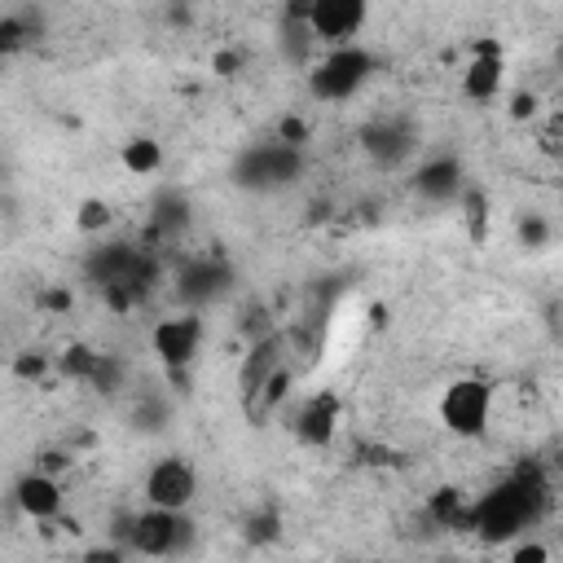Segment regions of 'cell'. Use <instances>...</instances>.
Instances as JSON below:
<instances>
[{"instance_id":"cell-1","label":"cell","mask_w":563,"mask_h":563,"mask_svg":"<svg viewBox=\"0 0 563 563\" xmlns=\"http://www.w3.org/2000/svg\"><path fill=\"white\" fill-rule=\"evenodd\" d=\"M537 506H541V484L528 471H519L466 506V528L484 541H510L528 532V523L537 519Z\"/></svg>"},{"instance_id":"cell-2","label":"cell","mask_w":563,"mask_h":563,"mask_svg":"<svg viewBox=\"0 0 563 563\" xmlns=\"http://www.w3.org/2000/svg\"><path fill=\"white\" fill-rule=\"evenodd\" d=\"M114 537L123 541L128 554H145V559H172L185 554L194 545V519L185 510H163V506H145L128 519H119Z\"/></svg>"},{"instance_id":"cell-3","label":"cell","mask_w":563,"mask_h":563,"mask_svg":"<svg viewBox=\"0 0 563 563\" xmlns=\"http://www.w3.org/2000/svg\"><path fill=\"white\" fill-rule=\"evenodd\" d=\"M378 70V57L369 48L352 44H330L317 53V62L308 66V92L317 101H352Z\"/></svg>"},{"instance_id":"cell-4","label":"cell","mask_w":563,"mask_h":563,"mask_svg":"<svg viewBox=\"0 0 563 563\" xmlns=\"http://www.w3.org/2000/svg\"><path fill=\"white\" fill-rule=\"evenodd\" d=\"M303 176V145H290V141H260L251 150L238 154L233 163V180L242 189H255V194H273V189H286Z\"/></svg>"},{"instance_id":"cell-5","label":"cell","mask_w":563,"mask_h":563,"mask_svg":"<svg viewBox=\"0 0 563 563\" xmlns=\"http://www.w3.org/2000/svg\"><path fill=\"white\" fill-rule=\"evenodd\" d=\"M488 418H493V383L488 378L462 374L440 391V422L457 440H479L488 431Z\"/></svg>"},{"instance_id":"cell-6","label":"cell","mask_w":563,"mask_h":563,"mask_svg":"<svg viewBox=\"0 0 563 563\" xmlns=\"http://www.w3.org/2000/svg\"><path fill=\"white\" fill-rule=\"evenodd\" d=\"M150 352L158 356L163 369L185 374V369L198 361V352H202V317H198L194 308H185V312H172V317L154 321V330H150Z\"/></svg>"},{"instance_id":"cell-7","label":"cell","mask_w":563,"mask_h":563,"mask_svg":"<svg viewBox=\"0 0 563 563\" xmlns=\"http://www.w3.org/2000/svg\"><path fill=\"white\" fill-rule=\"evenodd\" d=\"M145 506H163V510H189L198 497V471L185 457H163L145 471L141 479Z\"/></svg>"},{"instance_id":"cell-8","label":"cell","mask_w":563,"mask_h":563,"mask_svg":"<svg viewBox=\"0 0 563 563\" xmlns=\"http://www.w3.org/2000/svg\"><path fill=\"white\" fill-rule=\"evenodd\" d=\"M369 22V0H312L308 26L321 48L330 44H352Z\"/></svg>"},{"instance_id":"cell-9","label":"cell","mask_w":563,"mask_h":563,"mask_svg":"<svg viewBox=\"0 0 563 563\" xmlns=\"http://www.w3.org/2000/svg\"><path fill=\"white\" fill-rule=\"evenodd\" d=\"M361 150H365L378 167H400V163L418 150V132H413L405 119H396V114L369 119V123L361 128Z\"/></svg>"},{"instance_id":"cell-10","label":"cell","mask_w":563,"mask_h":563,"mask_svg":"<svg viewBox=\"0 0 563 563\" xmlns=\"http://www.w3.org/2000/svg\"><path fill=\"white\" fill-rule=\"evenodd\" d=\"M282 365H286V343H282V334H264V339H255V343L246 347V356H242V365H238L242 409L264 391V383H268Z\"/></svg>"},{"instance_id":"cell-11","label":"cell","mask_w":563,"mask_h":563,"mask_svg":"<svg viewBox=\"0 0 563 563\" xmlns=\"http://www.w3.org/2000/svg\"><path fill=\"white\" fill-rule=\"evenodd\" d=\"M462 189H466V167L453 154H431L413 172V194L427 202H457Z\"/></svg>"},{"instance_id":"cell-12","label":"cell","mask_w":563,"mask_h":563,"mask_svg":"<svg viewBox=\"0 0 563 563\" xmlns=\"http://www.w3.org/2000/svg\"><path fill=\"white\" fill-rule=\"evenodd\" d=\"M501 84H506L501 48H497L493 40L475 44V57L466 62V70H462V79H457V92H462L466 101H493V97L501 92Z\"/></svg>"},{"instance_id":"cell-13","label":"cell","mask_w":563,"mask_h":563,"mask_svg":"<svg viewBox=\"0 0 563 563\" xmlns=\"http://www.w3.org/2000/svg\"><path fill=\"white\" fill-rule=\"evenodd\" d=\"M295 435L308 449H325L339 435V396L334 391H312L299 409H295Z\"/></svg>"},{"instance_id":"cell-14","label":"cell","mask_w":563,"mask_h":563,"mask_svg":"<svg viewBox=\"0 0 563 563\" xmlns=\"http://www.w3.org/2000/svg\"><path fill=\"white\" fill-rule=\"evenodd\" d=\"M62 501H66V493H62V484H57L48 471H26V475L13 484V506H18L22 519L48 523V519L62 515Z\"/></svg>"},{"instance_id":"cell-15","label":"cell","mask_w":563,"mask_h":563,"mask_svg":"<svg viewBox=\"0 0 563 563\" xmlns=\"http://www.w3.org/2000/svg\"><path fill=\"white\" fill-rule=\"evenodd\" d=\"M229 282H233V273H229L220 260H194V264L176 277V295H180L189 308H202V303L220 299V295L229 290Z\"/></svg>"},{"instance_id":"cell-16","label":"cell","mask_w":563,"mask_h":563,"mask_svg":"<svg viewBox=\"0 0 563 563\" xmlns=\"http://www.w3.org/2000/svg\"><path fill=\"white\" fill-rule=\"evenodd\" d=\"M277 44H282L286 62H290V66H303V70H308V66L317 62V53H321V44H317V35H312V26H308L303 18H282Z\"/></svg>"},{"instance_id":"cell-17","label":"cell","mask_w":563,"mask_h":563,"mask_svg":"<svg viewBox=\"0 0 563 563\" xmlns=\"http://www.w3.org/2000/svg\"><path fill=\"white\" fill-rule=\"evenodd\" d=\"M119 163L128 176H154L163 167V145L154 136H128L119 150Z\"/></svg>"},{"instance_id":"cell-18","label":"cell","mask_w":563,"mask_h":563,"mask_svg":"<svg viewBox=\"0 0 563 563\" xmlns=\"http://www.w3.org/2000/svg\"><path fill=\"white\" fill-rule=\"evenodd\" d=\"M40 40V22L31 13H0V57L26 53Z\"/></svg>"},{"instance_id":"cell-19","label":"cell","mask_w":563,"mask_h":563,"mask_svg":"<svg viewBox=\"0 0 563 563\" xmlns=\"http://www.w3.org/2000/svg\"><path fill=\"white\" fill-rule=\"evenodd\" d=\"M427 510H431V519L444 523V528H466V501H462L457 488H435L431 501H427Z\"/></svg>"},{"instance_id":"cell-20","label":"cell","mask_w":563,"mask_h":563,"mask_svg":"<svg viewBox=\"0 0 563 563\" xmlns=\"http://www.w3.org/2000/svg\"><path fill=\"white\" fill-rule=\"evenodd\" d=\"M110 220H114V211H110L106 198H84V202L75 207V229L88 233V238H92V233H106Z\"/></svg>"},{"instance_id":"cell-21","label":"cell","mask_w":563,"mask_h":563,"mask_svg":"<svg viewBox=\"0 0 563 563\" xmlns=\"http://www.w3.org/2000/svg\"><path fill=\"white\" fill-rule=\"evenodd\" d=\"M62 374H70V378H84V383H92V374H97V365H101V352H92V347H84V343H75V347H66L62 352Z\"/></svg>"},{"instance_id":"cell-22","label":"cell","mask_w":563,"mask_h":563,"mask_svg":"<svg viewBox=\"0 0 563 563\" xmlns=\"http://www.w3.org/2000/svg\"><path fill=\"white\" fill-rule=\"evenodd\" d=\"M519 238H523L528 246H545V242H550V224H545L541 216H528V220L519 224Z\"/></svg>"},{"instance_id":"cell-23","label":"cell","mask_w":563,"mask_h":563,"mask_svg":"<svg viewBox=\"0 0 563 563\" xmlns=\"http://www.w3.org/2000/svg\"><path fill=\"white\" fill-rule=\"evenodd\" d=\"M545 559H550V550H545V545H528V541H523V545H515V563H545Z\"/></svg>"},{"instance_id":"cell-24","label":"cell","mask_w":563,"mask_h":563,"mask_svg":"<svg viewBox=\"0 0 563 563\" xmlns=\"http://www.w3.org/2000/svg\"><path fill=\"white\" fill-rule=\"evenodd\" d=\"M532 110H537V97H532V92H515L510 114H515V119H532Z\"/></svg>"},{"instance_id":"cell-25","label":"cell","mask_w":563,"mask_h":563,"mask_svg":"<svg viewBox=\"0 0 563 563\" xmlns=\"http://www.w3.org/2000/svg\"><path fill=\"white\" fill-rule=\"evenodd\" d=\"M18 374H22V378H40V374H44V361H40V356H22V361H18Z\"/></svg>"}]
</instances>
